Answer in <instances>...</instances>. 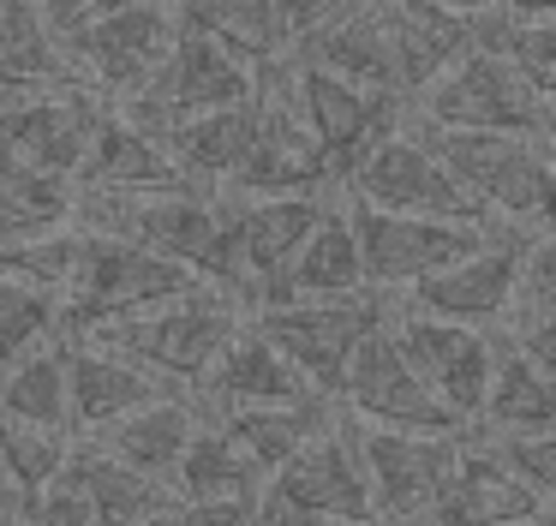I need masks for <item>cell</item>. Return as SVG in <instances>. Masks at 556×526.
Instances as JSON below:
<instances>
[{
  "label": "cell",
  "mask_w": 556,
  "mask_h": 526,
  "mask_svg": "<svg viewBox=\"0 0 556 526\" xmlns=\"http://www.w3.org/2000/svg\"><path fill=\"white\" fill-rule=\"evenodd\" d=\"M192 287H210V281H198L186 263L162 258V251L138 246V239L85 234V227H78V258H73V275H66V287H61L54 341H85L102 323L150 311L174 293H192Z\"/></svg>",
  "instance_id": "obj_1"
},
{
  "label": "cell",
  "mask_w": 556,
  "mask_h": 526,
  "mask_svg": "<svg viewBox=\"0 0 556 526\" xmlns=\"http://www.w3.org/2000/svg\"><path fill=\"white\" fill-rule=\"evenodd\" d=\"M245 305L228 299L222 287H192V293H174L150 311H132V317H114L102 329H90L97 341H109L114 353L138 359L150 377H162L168 389L192 394V383L204 377V365L222 353L233 329H240Z\"/></svg>",
  "instance_id": "obj_2"
},
{
  "label": "cell",
  "mask_w": 556,
  "mask_h": 526,
  "mask_svg": "<svg viewBox=\"0 0 556 526\" xmlns=\"http://www.w3.org/2000/svg\"><path fill=\"white\" fill-rule=\"evenodd\" d=\"M413 120L425 126H467V132H515V138H556L551 102L508 66L496 48H467L448 60L431 84L407 102Z\"/></svg>",
  "instance_id": "obj_3"
},
{
  "label": "cell",
  "mask_w": 556,
  "mask_h": 526,
  "mask_svg": "<svg viewBox=\"0 0 556 526\" xmlns=\"http://www.w3.org/2000/svg\"><path fill=\"white\" fill-rule=\"evenodd\" d=\"M389 293L383 287H359V293H329V299H288V305H257L245 317L257 323V335H269L281 359L312 383L317 394L341 389V371H348L353 347L365 329L389 317Z\"/></svg>",
  "instance_id": "obj_4"
},
{
  "label": "cell",
  "mask_w": 556,
  "mask_h": 526,
  "mask_svg": "<svg viewBox=\"0 0 556 526\" xmlns=\"http://www.w3.org/2000/svg\"><path fill=\"white\" fill-rule=\"evenodd\" d=\"M341 191H348L353 203H377V210H401V215H443V222H467V227L496 222V215L425 150V138L407 120L353 162V174L341 179Z\"/></svg>",
  "instance_id": "obj_5"
},
{
  "label": "cell",
  "mask_w": 556,
  "mask_h": 526,
  "mask_svg": "<svg viewBox=\"0 0 556 526\" xmlns=\"http://www.w3.org/2000/svg\"><path fill=\"white\" fill-rule=\"evenodd\" d=\"M264 502L288 521H377L353 418L336 413L264 478Z\"/></svg>",
  "instance_id": "obj_6"
},
{
  "label": "cell",
  "mask_w": 556,
  "mask_h": 526,
  "mask_svg": "<svg viewBox=\"0 0 556 526\" xmlns=\"http://www.w3.org/2000/svg\"><path fill=\"white\" fill-rule=\"evenodd\" d=\"M245 96H252V60L228 54L222 42H210V36H198L180 24V30H174V48L162 54V66L150 72V78L126 96V108H114V114L162 138V132L180 126V120L204 114V108H222V102H245Z\"/></svg>",
  "instance_id": "obj_7"
},
{
  "label": "cell",
  "mask_w": 556,
  "mask_h": 526,
  "mask_svg": "<svg viewBox=\"0 0 556 526\" xmlns=\"http://www.w3.org/2000/svg\"><path fill=\"white\" fill-rule=\"evenodd\" d=\"M395 317V311H389ZM389 317L377 323V329L359 335V347H353L348 371H341V413L359 418V425H389V430H443V437H460L467 430V418H455L443 401L431 394V383L413 371V359L401 353L395 329H389Z\"/></svg>",
  "instance_id": "obj_8"
},
{
  "label": "cell",
  "mask_w": 556,
  "mask_h": 526,
  "mask_svg": "<svg viewBox=\"0 0 556 526\" xmlns=\"http://www.w3.org/2000/svg\"><path fill=\"white\" fill-rule=\"evenodd\" d=\"M425 138V150L496 215V222H527L532 198H539L544 179V138H515V132H467V126H425V120H407Z\"/></svg>",
  "instance_id": "obj_9"
},
{
  "label": "cell",
  "mask_w": 556,
  "mask_h": 526,
  "mask_svg": "<svg viewBox=\"0 0 556 526\" xmlns=\"http://www.w3.org/2000/svg\"><path fill=\"white\" fill-rule=\"evenodd\" d=\"M288 72H293V102H300V114H305V126H312L336 186L353 174V162H359L377 138H389V132L407 120V96H395V90H371V84L336 78V72L300 66V60H288Z\"/></svg>",
  "instance_id": "obj_10"
},
{
  "label": "cell",
  "mask_w": 556,
  "mask_h": 526,
  "mask_svg": "<svg viewBox=\"0 0 556 526\" xmlns=\"http://www.w3.org/2000/svg\"><path fill=\"white\" fill-rule=\"evenodd\" d=\"M353 227V246H359V270L365 287H413L431 270H443L448 258L472 251L484 239V227L467 222H443V215H401V210H377V203H341Z\"/></svg>",
  "instance_id": "obj_11"
},
{
  "label": "cell",
  "mask_w": 556,
  "mask_h": 526,
  "mask_svg": "<svg viewBox=\"0 0 556 526\" xmlns=\"http://www.w3.org/2000/svg\"><path fill=\"white\" fill-rule=\"evenodd\" d=\"M174 0H121L109 7L90 30H78L66 42V60L73 72L102 96H132L150 72L162 66V54L174 48Z\"/></svg>",
  "instance_id": "obj_12"
},
{
  "label": "cell",
  "mask_w": 556,
  "mask_h": 526,
  "mask_svg": "<svg viewBox=\"0 0 556 526\" xmlns=\"http://www.w3.org/2000/svg\"><path fill=\"white\" fill-rule=\"evenodd\" d=\"M520 246H527L520 222H491L472 251H460L443 270L425 275V281H413V311L479 323V329L508 317L515 311V281H520Z\"/></svg>",
  "instance_id": "obj_13"
},
{
  "label": "cell",
  "mask_w": 556,
  "mask_h": 526,
  "mask_svg": "<svg viewBox=\"0 0 556 526\" xmlns=\"http://www.w3.org/2000/svg\"><path fill=\"white\" fill-rule=\"evenodd\" d=\"M551 502L539 497L532 485H520L496 449L479 437V430H460V449H455V466L443 473L437 497L413 514L407 526H520V521H539Z\"/></svg>",
  "instance_id": "obj_14"
},
{
  "label": "cell",
  "mask_w": 556,
  "mask_h": 526,
  "mask_svg": "<svg viewBox=\"0 0 556 526\" xmlns=\"http://www.w3.org/2000/svg\"><path fill=\"white\" fill-rule=\"evenodd\" d=\"M401 353L413 359L431 394L448 406L455 418H479L484 406V383H491V359H496V341L479 329V323H455V317H431V311H395L389 317Z\"/></svg>",
  "instance_id": "obj_15"
},
{
  "label": "cell",
  "mask_w": 556,
  "mask_h": 526,
  "mask_svg": "<svg viewBox=\"0 0 556 526\" xmlns=\"http://www.w3.org/2000/svg\"><path fill=\"white\" fill-rule=\"evenodd\" d=\"M353 437H359L371 509L389 526H407L437 497V485H443L460 449V437H443V430H389V425H359V418H353Z\"/></svg>",
  "instance_id": "obj_16"
},
{
  "label": "cell",
  "mask_w": 556,
  "mask_h": 526,
  "mask_svg": "<svg viewBox=\"0 0 556 526\" xmlns=\"http://www.w3.org/2000/svg\"><path fill=\"white\" fill-rule=\"evenodd\" d=\"M317 394L288 359L269 347V335H257L252 317H240V329L222 341V353L204 365V377L192 383V401L204 418L233 413V406H264V401H300Z\"/></svg>",
  "instance_id": "obj_17"
},
{
  "label": "cell",
  "mask_w": 556,
  "mask_h": 526,
  "mask_svg": "<svg viewBox=\"0 0 556 526\" xmlns=\"http://www.w3.org/2000/svg\"><path fill=\"white\" fill-rule=\"evenodd\" d=\"M61 359H66V413H73V430H102L121 413H132V406L156 401V394H180L162 377H150L138 359L97 341V335L61 341Z\"/></svg>",
  "instance_id": "obj_18"
},
{
  "label": "cell",
  "mask_w": 556,
  "mask_h": 526,
  "mask_svg": "<svg viewBox=\"0 0 556 526\" xmlns=\"http://www.w3.org/2000/svg\"><path fill=\"white\" fill-rule=\"evenodd\" d=\"M389 30V54H395V90L419 96L448 60L472 48V12H455L443 0H377Z\"/></svg>",
  "instance_id": "obj_19"
},
{
  "label": "cell",
  "mask_w": 556,
  "mask_h": 526,
  "mask_svg": "<svg viewBox=\"0 0 556 526\" xmlns=\"http://www.w3.org/2000/svg\"><path fill=\"white\" fill-rule=\"evenodd\" d=\"M281 54L300 60V66H324V72H336V78L371 84V90H395V54H389V30H383L377 0H348L336 18L305 30L300 42H288Z\"/></svg>",
  "instance_id": "obj_20"
},
{
  "label": "cell",
  "mask_w": 556,
  "mask_h": 526,
  "mask_svg": "<svg viewBox=\"0 0 556 526\" xmlns=\"http://www.w3.org/2000/svg\"><path fill=\"white\" fill-rule=\"evenodd\" d=\"M365 287V270H359V246H353V227H348V210L336 198L324 203L317 227L300 239V251L288 258V270L252 299L257 305H288V299H329V293H359Z\"/></svg>",
  "instance_id": "obj_21"
},
{
  "label": "cell",
  "mask_w": 556,
  "mask_h": 526,
  "mask_svg": "<svg viewBox=\"0 0 556 526\" xmlns=\"http://www.w3.org/2000/svg\"><path fill=\"white\" fill-rule=\"evenodd\" d=\"M324 203L329 198H312V191H300V198H233V234H240L245 281H252L245 287V311H252V299L288 270V258L300 251V239L317 227Z\"/></svg>",
  "instance_id": "obj_22"
},
{
  "label": "cell",
  "mask_w": 556,
  "mask_h": 526,
  "mask_svg": "<svg viewBox=\"0 0 556 526\" xmlns=\"http://www.w3.org/2000/svg\"><path fill=\"white\" fill-rule=\"evenodd\" d=\"M73 186H102V191H180L192 179L174 167V155L162 150L156 132L132 126V120L109 114L90 138L85 162H78Z\"/></svg>",
  "instance_id": "obj_23"
},
{
  "label": "cell",
  "mask_w": 556,
  "mask_h": 526,
  "mask_svg": "<svg viewBox=\"0 0 556 526\" xmlns=\"http://www.w3.org/2000/svg\"><path fill=\"white\" fill-rule=\"evenodd\" d=\"M252 143H257V96L204 108V114L162 132V150L174 155V167L192 186H228V174L252 155Z\"/></svg>",
  "instance_id": "obj_24"
},
{
  "label": "cell",
  "mask_w": 556,
  "mask_h": 526,
  "mask_svg": "<svg viewBox=\"0 0 556 526\" xmlns=\"http://www.w3.org/2000/svg\"><path fill=\"white\" fill-rule=\"evenodd\" d=\"M198 418L204 413H198L192 394H156V401L132 406V413H121L114 425L90 430V437L109 454H121L126 466H138V473L168 478L174 461H180V449H186V437L198 430Z\"/></svg>",
  "instance_id": "obj_25"
},
{
  "label": "cell",
  "mask_w": 556,
  "mask_h": 526,
  "mask_svg": "<svg viewBox=\"0 0 556 526\" xmlns=\"http://www.w3.org/2000/svg\"><path fill=\"white\" fill-rule=\"evenodd\" d=\"M336 413H341L336 394H300V401L233 406V413H216V425L228 430V437L240 442V449L252 454L257 466H264V478H269V473H276V466L293 454V449H300L305 437H317V430H324Z\"/></svg>",
  "instance_id": "obj_26"
},
{
  "label": "cell",
  "mask_w": 556,
  "mask_h": 526,
  "mask_svg": "<svg viewBox=\"0 0 556 526\" xmlns=\"http://www.w3.org/2000/svg\"><path fill=\"white\" fill-rule=\"evenodd\" d=\"M479 430H556V371L532 365L515 341H496Z\"/></svg>",
  "instance_id": "obj_27"
},
{
  "label": "cell",
  "mask_w": 556,
  "mask_h": 526,
  "mask_svg": "<svg viewBox=\"0 0 556 526\" xmlns=\"http://www.w3.org/2000/svg\"><path fill=\"white\" fill-rule=\"evenodd\" d=\"M174 502H192V497H233V490H264V466L216 425V418H198V430L186 437L180 461L168 473Z\"/></svg>",
  "instance_id": "obj_28"
},
{
  "label": "cell",
  "mask_w": 556,
  "mask_h": 526,
  "mask_svg": "<svg viewBox=\"0 0 556 526\" xmlns=\"http://www.w3.org/2000/svg\"><path fill=\"white\" fill-rule=\"evenodd\" d=\"M66 461H73V473L85 478L90 502H97V514H102V526H132V521H144V514H156L162 502H174V490L162 485V478L126 466L121 454H109L97 437H78Z\"/></svg>",
  "instance_id": "obj_29"
},
{
  "label": "cell",
  "mask_w": 556,
  "mask_h": 526,
  "mask_svg": "<svg viewBox=\"0 0 556 526\" xmlns=\"http://www.w3.org/2000/svg\"><path fill=\"white\" fill-rule=\"evenodd\" d=\"M66 215H73V179H54L42 167H30L13 143L0 138V239L61 227Z\"/></svg>",
  "instance_id": "obj_30"
},
{
  "label": "cell",
  "mask_w": 556,
  "mask_h": 526,
  "mask_svg": "<svg viewBox=\"0 0 556 526\" xmlns=\"http://www.w3.org/2000/svg\"><path fill=\"white\" fill-rule=\"evenodd\" d=\"M174 18H180L186 30L222 42L228 54L252 60V66L288 48V42H281V24H276V7H269V0H174Z\"/></svg>",
  "instance_id": "obj_31"
},
{
  "label": "cell",
  "mask_w": 556,
  "mask_h": 526,
  "mask_svg": "<svg viewBox=\"0 0 556 526\" xmlns=\"http://www.w3.org/2000/svg\"><path fill=\"white\" fill-rule=\"evenodd\" d=\"M0 413L7 418H30V425H66L73 430V413H66V359L61 341L30 347L25 359L0 371Z\"/></svg>",
  "instance_id": "obj_32"
},
{
  "label": "cell",
  "mask_w": 556,
  "mask_h": 526,
  "mask_svg": "<svg viewBox=\"0 0 556 526\" xmlns=\"http://www.w3.org/2000/svg\"><path fill=\"white\" fill-rule=\"evenodd\" d=\"M73 430L66 425H30V418H7L0 413V466H7V485L18 497H30L37 485H49L54 473L73 454Z\"/></svg>",
  "instance_id": "obj_33"
},
{
  "label": "cell",
  "mask_w": 556,
  "mask_h": 526,
  "mask_svg": "<svg viewBox=\"0 0 556 526\" xmlns=\"http://www.w3.org/2000/svg\"><path fill=\"white\" fill-rule=\"evenodd\" d=\"M54 323H61V293L0 275V371L25 359L30 347L54 341Z\"/></svg>",
  "instance_id": "obj_34"
},
{
  "label": "cell",
  "mask_w": 556,
  "mask_h": 526,
  "mask_svg": "<svg viewBox=\"0 0 556 526\" xmlns=\"http://www.w3.org/2000/svg\"><path fill=\"white\" fill-rule=\"evenodd\" d=\"M73 258H78V227L73 222L42 227V234H25V239H0V275L30 281V287H49V293L66 287Z\"/></svg>",
  "instance_id": "obj_35"
},
{
  "label": "cell",
  "mask_w": 556,
  "mask_h": 526,
  "mask_svg": "<svg viewBox=\"0 0 556 526\" xmlns=\"http://www.w3.org/2000/svg\"><path fill=\"white\" fill-rule=\"evenodd\" d=\"M479 437L491 442L496 461H503L520 485H532L544 502H556V430H479Z\"/></svg>",
  "instance_id": "obj_36"
},
{
  "label": "cell",
  "mask_w": 556,
  "mask_h": 526,
  "mask_svg": "<svg viewBox=\"0 0 556 526\" xmlns=\"http://www.w3.org/2000/svg\"><path fill=\"white\" fill-rule=\"evenodd\" d=\"M25 509H30V521H37V526H102V514H97V502H90L85 478L73 473V461H66L49 485L30 490Z\"/></svg>",
  "instance_id": "obj_37"
},
{
  "label": "cell",
  "mask_w": 556,
  "mask_h": 526,
  "mask_svg": "<svg viewBox=\"0 0 556 526\" xmlns=\"http://www.w3.org/2000/svg\"><path fill=\"white\" fill-rule=\"evenodd\" d=\"M556 305V234H527V246H520V281H515V311L520 323L532 317V311Z\"/></svg>",
  "instance_id": "obj_38"
},
{
  "label": "cell",
  "mask_w": 556,
  "mask_h": 526,
  "mask_svg": "<svg viewBox=\"0 0 556 526\" xmlns=\"http://www.w3.org/2000/svg\"><path fill=\"white\" fill-rule=\"evenodd\" d=\"M257 509V490H233V497H192L180 502V526H245Z\"/></svg>",
  "instance_id": "obj_39"
},
{
  "label": "cell",
  "mask_w": 556,
  "mask_h": 526,
  "mask_svg": "<svg viewBox=\"0 0 556 526\" xmlns=\"http://www.w3.org/2000/svg\"><path fill=\"white\" fill-rule=\"evenodd\" d=\"M276 7V24H281V42H300L305 30H317L324 18H336L348 0H269Z\"/></svg>",
  "instance_id": "obj_40"
},
{
  "label": "cell",
  "mask_w": 556,
  "mask_h": 526,
  "mask_svg": "<svg viewBox=\"0 0 556 526\" xmlns=\"http://www.w3.org/2000/svg\"><path fill=\"white\" fill-rule=\"evenodd\" d=\"M515 347L532 359V365H544V371H556V305H544V311H532L527 323H520V335H515Z\"/></svg>",
  "instance_id": "obj_41"
},
{
  "label": "cell",
  "mask_w": 556,
  "mask_h": 526,
  "mask_svg": "<svg viewBox=\"0 0 556 526\" xmlns=\"http://www.w3.org/2000/svg\"><path fill=\"white\" fill-rule=\"evenodd\" d=\"M527 234H556V155L544 162V179H539V198H532V210H527Z\"/></svg>",
  "instance_id": "obj_42"
},
{
  "label": "cell",
  "mask_w": 556,
  "mask_h": 526,
  "mask_svg": "<svg viewBox=\"0 0 556 526\" xmlns=\"http://www.w3.org/2000/svg\"><path fill=\"white\" fill-rule=\"evenodd\" d=\"M0 526H37V521H30V509H25V497H18V490L7 497V514H0Z\"/></svg>",
  "instance_id": "obj_43"
},
{
  "label": "cell",
  "mask_w": 556,
  "mask_h": 526,
  "mask_svg": "<svg viewBox=\"0 0 556 526\" xmlns=\"http://www.w3.org/2000/svg\"><path fill=\"white\" fill-rule=\"evenodd\" d=\"M245 526H293V521H288V514H276V509H269V502H264V490H257V509H252V521H245Z\"/></svg>",
  "instance_id": "obj_44"
},
{
  "label": "cell",
  "mask_w": 556,
  "mask_h": 526,
  "mask_svg": "<svg viewBox=\"0 0 556 526\" xmlns=\"http://www.w3.org/2000/svg\"><path fill=\"white\" fill-rule=\"evenodd\" d=\"M132 526H180V502H162L156 514H144V521H132Z\"/></svg>",
  "instance_id": "obj_45"
},
{
  "label": "cell",
  "mask_w": 556,
  "mask_h": 526,
  "mask_svg": "<svg viewBox=\"0 0 556 526\" xmlns=\"http://www.w3.org/2000/svg\"><path fill=\"white\" fill-rule=\"evenodd\" d=\"M496 7H508V12L527 18V12H556V0H496Z\"/></svg>",
  "instance_id": "obj_46"
},
{
  "label": "cell",
  "mask_w": 556,
  "mask_h": 526,
  "mask_svg": "<svg viewBox=\"0 0 556 526\" xmlns=\"http://www.w3.org/2000/svg\"><path fill=\"white\" fill-rule=\"evenodd\" d=\"M293 526H389V521H293Z\"/></svg>",
  "instance_id": "obj_47"
},
{
  "label": "cell",
  "mask_w": 556,
  "mask_h": 526,
  "mask_svg": "<svg viewBox=\"0 0 556 526\" xmlns=\"http://www.w3.org/2000/svg\"><path fill=\"white\" fill-rule=\"evenodd\" d=\"M443 7H455V12H479V7H491V0H443Z\"/></svg>",
  "instance_id": "obj_48"
},
{
  "label": "cell",
  "mask_w": 556,
  "mask_h": 526,
  "mask_svg": "<svg viewBox=\"0 0 556 526\" xmlns=\"http://www.w3.org/2000/svg\"><path fill=\"white\" fill-rule=\"evenodd\" d=\"M544 521H551V509H544V514H539V521H520V526H544Z\"/></svg>",
  "instance_id": "obj_49"
},
{
  "label": "cell",
  "mask_w": 556,
  "mask_h": 526,
  "mask_svg": "<svg viewBox=\"0 0 556 526\" xmlns=\"http://www.w3.org/2000/svg\"><path fill=\"white\" fill-rule=\"evenodd\" d=\"M544 102H551V126H556V90H551V96H544Z\"/></svg>",
  "instance_id": "obj_50"
},
{
  "label": "cell",
  "mask_w": 556,
  "mask_h": 526,
  "mask_svg": "<svg viewBox=\"0 0 556 526\" xmlns=\"http://www.w3.org/2000/svg\"><path fill=\"white\" fill-rule=\"evenodd\" d=\"M7 490H13V485H7V466H0V497H7Z\"/></svg>",
  "instance_id": "obj_51"
},
{
  "label": "cell",
  "mask_w": 556,
  "mask_h": 526,
  "mask_svg": "<svg viewBox=\"0 0 556 526\" xmlns=\"http://www.w3.org/2000/svg\"><path fill=\"white\" fill-rule=\"evenodd\" d=\"M7 497H13V490H7ZM7 497H0V514H7Z\"/></svg>",
  "instance_id": "obj_52"
},
{
  "label": "cell",
  "mask_w": 556,
  "mask_h": 526,
  "mask_svg": "<svg viewBox=\"0 0 556 526\" xmlns=\"http://www.w3.org/2000/svg\"><path fill=\"white\" fill-rule=\"evenodd\" d=\"M544 150H551V155H556V138H551V143H544Z\"/></svg>",
  "instance_id": "obj_53"
}]
</instances>
